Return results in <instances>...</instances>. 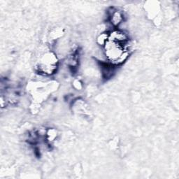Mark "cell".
Returning a JSON list of instances; mask_svg holds the SVG:
<instances>
[{"instance_id": "7a4b0ae2", "label": "cell", "mask_w": 179, "mask_h": 179, "mask_svg": "<svg viewBox=\"0 0 179 179\" xmlns=\"http://www.w3.org/2000/svg\"><path fill=\"white\" fill-rule=\"evenodd\" d=\"M74 88H76V89L78 90H81L82 87H83L82 83L80 82L79 80H75L74 81Z\"/></svg>"}, {"instance_id": "6da1fadb", "label": "cell", "mask_w": 179, "mask_h": 179, "mask_svg": "<svg viewBox=\"0 0 179 179\" xmlns=\"http://www.w3.org/2000/svg\"><path fill=\"white\" fill-rule=\"evenodd\" d=\"M109 39V31H102L100 32L97 35V39H96V42L97 44L103 48L104 45L107 44V42Z\"/></svg>"}]
</instances>
